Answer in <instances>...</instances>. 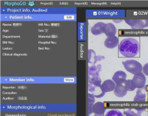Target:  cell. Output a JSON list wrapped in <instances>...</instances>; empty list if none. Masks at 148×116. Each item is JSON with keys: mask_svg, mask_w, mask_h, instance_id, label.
I'll return each instance as SVG.
<instances>
[{"mask_svg": "<svg viewBox=\"0 0 148 116\" xmlns=\"http://www.w3.org/2000/svg\"><path fill=\"white\" fill-rule=\"evenodd\" d=\"M116 83L114 82L112 80H107L102 84V87L103 88L104 91L106 92H110L114 90L116 88Z\"/></svg>", "mask_w": 148, "mask_h": 116, "instance_id": "cell-11", "label": "cell"}, {"mask_svg": "<svg viewBox=\"0 0 148 116\" xmlns=\"http://www.w3.org/2000/svg\"><path fill=\"white\" fill-rule=\"evenodd\" d=\"M142 73H143L145 76H148V63H146V64L143 66V68H142Z\"/></svg>", "mask_w": 148, "mask_h": 116, "instance_id": "cell-24", "label": "cell"}, {"mask_svg": "<svg viewBox=\"0 0 148 116\" xmlns=\"http://www.w3.org/2000/svg\"><path fill=\"white\" fill-rule=\"evenodd\" d=\"M119 44V39L118 37L112 36L107 38L104 42V45L107 49H112L116 48Z\"/></svg>", "mask_w": 148, "mask_h": 116, "instance_id": "cell-7", "label": "cell"}, {"mask_svg": "<svg viewBox=\"0 0 148 116\" xmlns=\"http://www.w3.org/2000/svg\"><path fill=\"white\" fill-rule=\"evenodd\" d=\"M88 83L94 85H101V80L99 76H92V77H88Z\"/></svg>", "mask_w": 148, "mask_h": 116, "instance_id": "cell-15", "label": "cell"}, {"mask_svg": "<svg viewBox=\"0 0 148 116\" xmlns=\"http://www.w3.org/2000/svg\"><path fill=\"white\" fill-rule=\"evenodd\" d=\"M105 23L103 22H97L90 29L91 33L94 36H98L103 33V29Z\"/></svg>", "mask_w": 148, "mask_h": 116, "instance_id": "cell-9", "label": "cell"}, {"mask_svg": "<svg viewBox=\"0 0 148 116\" xmlns=\"http://www.w3.org/2000/svg\"><path fill=\"white\" fill-rule=\"evenodd\" d=\"M104 116H123V114L119 110L112 109L109 110Z\"/></svg>", "mask_w": 148, "mask_h": 116, "instance_id": "cell-17", "label": "cell"}, {"mask_svg": "<svg viewBox=\"0 0 148 116\" xmlns=\"http://www.w3.org/2000/svg\"><path fill=\"white\" fill-rule=\"evenodd\" d=\"M125 69L132 74H136L137 73L142 72V64L138 61L134 59H129L126 60L125 61L122 62Z\"/></svg>", "mask_w": 148, "mask_h": 116, "instance_id": "cell-2", "label": "cell"}, {"mask_svg": "<svg viewBox=\"0 0 148 116\" xmlns=\"http://www.w3.org/2000/svg\"><path fill=\"white\" fill-rule=\"evenodd\" d=\"M104 58L103 56H97L94 50L90 49L88 51V62L91 64L95 65L97 61L102 60Z\"/></svg>", "mask_w": 148, "mask_h": 116, "instance_id": "cell-12", "label": "cell"}, {"mask_svg": "<svg viewBox=\"0 0 148 116\" xmlns=\"http://www.w3.org/2000/svg\"><path fill=\"white\" fill-rule=\"evenodd\" d=\"M116 33H117V29L113 23H105L103 29V34L107 36V38L115 36Z\"/></svg>", "mask_w": 148, "mask_h": 116, "instance_id": "cell-6", "label": "cell"}, {"mask_svg": "<svg viewBox=\"0 0 148 116\" xmlns=\"http://www.w3.org/2000/svg\"><path fill=\"white\" fill-rule=\"evenodd\" d=\"M132 81H133L136 88L142 89L144 88L145 86H146V76L142 72L137 73L136 74H134Z\"/></svg>", "mask_w": 148, "mask_h": 116, "instance_id": "cell-3", "label": "cell"}, {"mask_svg": "<svg viewBox=\"0 0 148 116\" xmlns=\"http://www.w3.org/2000/svg\"><path fill=\"white\" fill-rule=\"evenodd\" d=\"M124 114H125V116H138L137 113L133 111V110L131 109H126L125 111H124Z\"/></svg>", "mask_w": 148, "mask_h": 116, "instance_id": "cell-20", "label": "cell"}, {"mask_svg": "<svg viewBox=\"0 0 148 116\" xmlns=\"http://www.w3.org/2000/svg\"><path fill=\"white\" fill-rule=\"evenodd\" d=\"M113 22L119 23H120V22H122V20H113Z\"/></svg>", "mask_w": 148, "mask_h": 116, "instance_id": "cell-25", "label": "cell"}, {"mask_svg": "<svg viewBox=\"0 0 148 116\" xmlns=\"http://www.w3.org/2000/svg\"><path fill=\"white\" fill-rule=\"evenodd\" d=\"M95 97L93 95L91 94H88V105H94L95 104Z\"/></svg>", "mask_w": 148, "mask_h": 116, "instance_id": "cell-22", "label": "cell"}, {"mask_svg": "<svg viewBox=\"0 0 148 116\" xmlns=\"http://www.w3.org/2000/svg\"><path fill=\"white\" fill-rule=\"evenodd\" d=\"M93 111L99 116H104V114L106 111L104 103L103 102H97L93 105L92 107Z\"/></svg>", "mask_w": 148, "mask_h": 116, "instance_id": "cell-10", "label": "cell"}, {"mask_svg": "<svg viewBox=\"0 0 148 116\" xmlns=\"http://www.w3.org/2000/svg\"><path fill=\"white\" fill-rule=\"evenodd\" d=\"M138 116H148V110L146 109H136Z\"/></svg>", "mask_w": 148, "mask_h": 116, "instance_id": "cell-19", "label": "cell"}, {"mask_svg": "<svg viewBox=\"0 0 148 116\" xmlns=\"http://www.w3.org/2000/svg\"><path fill=\"white\" fill-rule=\"evenodd\" d=\"M92 107H93V105H88V116H99L97 115L96 113L93 111V109H92Z\"/></svg>", "mask_w": 148, "mask_h": 116, "instance_id": "cell-23", "label": "cell"}, {"mask_svg": "<svg viewBox=\"0 0 148 116\" xmlns=\"http://www.w3.org/2000/svg\"><path fill=\"white\" fill-rule=\"evenodd\" d=\"M127 74L122 70H118L114 73L112 76V80L116 83V85L123 84L127 80Z\"/></svg>", "mask_w": 148, "mask_h": 116, "instance_id": "cell-5", "label": "cell"}, {"mask_svg": "<svg viewBox=\"0 0 148 116\" xmlns=\"http://www.w3.org/2000/svg\"><path fill=\"white\" fill-rule=\"evenodd\" d=\"M147 101H148V96H147Z\"/></svg>", "mask_w": 148, "mask_h": 116, "instance_id": "cell-26", "label": "cell"}, {"mask_svg": "<svg viewBox=\"0 0 148 116\" xmlns=\"http://www.w3.org/2000/svg\"><path fill=\"white\" fill-rule=\"evenodd\" d=\"M119 52L126 57H136L140 52V44L134 38H126L119 44Z\"/></svg>", "mask_w": 148, "mask_h": 116, "instance_id": "cell-1", "label": "cell"}, {"mask_svg": "<svg viewBox=\"0 0 148 116\" xmlns=\"http://www.w3.org/2000/svg\"><path fill=\"white\" fill-rule=\"evenodd\" d=\"M146 99V92L142 89H138L136 92V96L134 97V101L135 102H144Z\"/></svg>", "mask_w": 148, "mask_h": 116, "instance_id": "cell-14", "label": "cell"}, {"mask_svg": "<svg viewBox=\"0 0 148 116\" xmlns=\"http://www.w3.org/2000/svg\"><path fill=\"white\" fill-rule=\"evenodd\" d=\"M89 93L93 95L96 98H101L105 96L106 92L104 91L103 88L101 85H94L88 83Z\"/></svg>", "mask_w": 148, "mask_h": 116, "instance_id": "cell-4", "label": "cell"}, {"mask_svg": "<svg viewBox=\"0 0 148 116\" xmlns=\"http://www.w3.org/2000/svg\"><path fill=\"white\" fill-rule=\"evenodd\" d=\"M127 92V89L125 83H124L123 84H120V85H116L114 90V93L116 97H123L126 96Z\"/></svg>", "mask_w": 148, "mask_h": 116, "instance_id": "cell-8", "label": "cell"}, {"mask_svg": "<svg viewBox=\"0 0 148 116\" xmlns=\"http://www.w3.org/2000/svg\"><path fill=\"white\" fill-rule=\"evenodd\" d=\"M125 85L126 86L127 89V91L133 92L136 89V87H135V86H134L132 80H126L125 82Z\"/></svg>", "mask_w": 148, "mask_h": 116, "instance_id": "cell-18", "label": "cell"}, {"mask_svg": "<svg viewBox=\"0 0 148 116\" xmlns=\"http://www.w3.org/2000/svg\"><path fill=\"white\" fill-rule=\"evenodd\" d=\"M125 23L130 26L132 28H134L137 23V20H125Z\"/></svg>", "mask_w": 148, "mask_h": 116, "instance_id": "cell-21", "label": "cell"}, {"mask_svg": "<svg viewBox=\"0 0 148 116\" xmlns=\"http://www.w3.org/2000/svg\"><path fill=\"white\" fill-rule=\"evenodd\" d=\"M101 65H92L88 68V77L92 76H98L99 72L101 71Z\"/></svg>", "mask_w": 148, "mask_h": 116, "instance_id": "cell-13", "label": "cell"}, {"mask_svg": "<svg viewBox=\"0 0 148 116\" xmlns=\"http://www.w3.org/2000/svg\"><path fill=\"white\" fill-rule=\"evenodd\" d=\"M148 27V20H137L136 25L134 29L138 28H144Z\"/></svg>", "mask_w": 148, "mask_h": 116, "instance_id": "cell-16", "label": "cell"}]
</instances>
